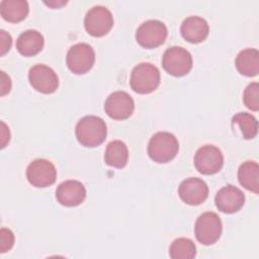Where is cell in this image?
I'll return each mask as SVG.
<instances>
[{
    "instance_id": "1",
    "label": "cell",
    "mask_w": 259,
    "mask_h": 259,
    "mask_svg": "<svg viewBox=\"0 0 259 259\" xmlns=\"http://www.w3.org/2000/svg\"><path fill=\"white\" fill-rule=\"evenodd\" d=\"M75 135L82 146L95 148L104 142L107 135V127L101 117L86 115L77 122Z\"/></svg>"
},
{
    "instance_id": "2",
    "label": "cell",
    "mask_w": 259,
    "mask_h": 259,
    "mask_svg": "<svg viewBox=\"0 0 259 259\" xmlns=\"http://www.w3.org/2000/svg\"><path fill=\"white\" fill-rule=\"evenodd\" d=\"M179 150V143L174 135L168 132H158L148 144V154L157 163H168L175 158Z\"/></svg>"
},
{
    "instance_id": "3",
    "label": "cell",
    "mask_w": 259,
    "mask_h": 259,
    "mask_svg": "<svg viewBox=\"0 0 259 259\" xmlns=\"http://www.w3.org/2000/svg\"><path fill=\"white\" fill-rule=\"evenodd\" d=\"M159 69L151 63H140L131 74L130 85L139 94H148L155 91L160 84Z\"/></svg>"
},
{
    "instance_id": "4",
    "label": "cell",
    "mask_w": 259,
    "mask_h": 259,
    "mask_svg": "<svg viewBox=\"0 0 259 259\" xmlns=\"http://www.w3.org/2000/svg\"><path fill=\"white\" fill-rule=\"evenodd\" d=\"M222 231V221L215 212H203L195 222L194 234L196 240L202 245L209 246L214 244L221 238Z\"/></svg>"
},
{
    "instance_id": "5",
    "label": "cell",
    "mask_w": 259,
    "mask_h": 259,
    "mask_svg": "<svg viewBox=\"0 0 259 259\" xmlns=\"http://www.w3.org/2000/svg\"><path fill=\"white\" fill-rule=\"evenodd\" d=\"M162 66L168 74L181 77L190 72L192 68V57L182 47H171L163 54Z\"/></svg>"
},
{
    "instance_id": "6",
    "label": "cell",
    "mask_w": 259,
    "mask_h": 259,
    "mask_svg": "<svg viewBox=\"0 0 259 259\" xmlns=\"http://www.w3.org/2000/svg\"><path fill=\"white\" fill-rule=\"evenodd\" d=\"M95 62V52L93 48L86 42H79L72 46L66 57V63L69 70L77 75L87 73L93 67Z\"/></svg>"
},
{
    "instance_id": "7",
    "label": "cell",
    "mask_w": 259,
    "mask_h": 259,
    "mask_svg": "<svg viewBox=\"0 0 259 259\" xmlns=\"http://www.w3.org/2000/svg\"><path fill=\"white\" fill-rule=\"evenodd\" d=\"M86 31L95 37L107 34L113 26V16L110 10L104 6L97 5L90 8L84 18Z\"/></svg>"
},
{
    "instance_id": "8",
    "label": "cell",
    "mask_w": 259,
    "mask_h": 259,
    "mask_svg": "<svg viewBox=\"0 0 259 259\" xmlns=\"http://www.w3.org/2000/svg\"><path fill=\"white\" fill-rule=\"evenodd\" d=\"M168 35L166 25L156 19L143 22L137 29L136 40L145 49H155L164 44Z\"/></svg>"
},
{
    "instance_id": "9",
    "label": "cell",
    "mask_w": 259,
    "mask_h": 259,
    "mask_svg": "<svg viewBox=\"0 0 259 259\" xmlns=\"http://www.w3.org/2000/svg\"><path fill=\"white\" fill-rule=\"evenodd\" d=\"M194 165L197 171L201 174H215L223 168V153L215 146L204 145L196 151L194 155Z\"/></svg>"
},
{
    "instance_id": "10",
    "label": "cell",
    "mask_w": 259,
    "mask_h": 259,
    "mask_svg": "<svg viewBox=\"0 0 259 259\" xmlns=\"http://www.w3.org/2000/svg\"><path fill=\"white\" fill-rule=\"evenodd\" d=\"M26 178L34 187H48L55 183L57 179V170L51 161L46 159H35L26 168Z\"/></svg>"
},
{
    "instance_id": "11",
    "label": "cell",
    "mask_w": 259,
    "mask_h": 259,
    "mask_svg": "<svg viewBox=\"0 0 259 259\" xmlns=\"http://www.w3.org/2000/svg\"><path fill=\"white\" fill-rule=\"evenodd\" d=\"M28 80L36 91L44 94L55 92L59 86V78L56 72L44 64H36L29 69Z\"/></svg>"
},
{
    "instance_id": "12",
    "label": "cell",
    "mask_w": 259,
    "mask_h": 259,
    "mask_svg": "<svg viewBox=\"0 0 259 259\" xmlns=\"http://www.w3.org/2000/svg\"><path fill=\"white\" fill-rule=\"evenodd\" d=\"M135 109L133 97L124 91H115L105 100L104 110L107 115L116 120L128 118Z\"/></svg>"
},
{
    "instance_id": "13",
    "label": "cell",
    "mask_w": 259,
    "mask_h": 259,
    "mask_svg": "<svg viewBox=\"0 0 259 259\" xmlns=\"http://www.w3.org/2000/svg\"><path fill=\"white\" fill-rule=\"evenodd\" d=\"M180 198L189 205H198L208 196V186L200 178L190 177L183 180L178 187Z\"/></svg>"
},
{
    "instance_id": "14",
    "label": "cell",
    "mask_w": 259,
    "mask_h": 259,
    "mask_svg": "<svg viewBox=\"0 0 259 259\" xmlns=\"http://www.w3.org/2000/svg\"><path fill=\"white\" fill-rule=\"evenodd\" d=\"M214 202L222 212L234 213L243 207L245 203V194L240 188L234 185H227L217 192Z\"/></svg>"
},
{
    "instance_id": "15",
    "label": "cell",
    "mask_w": 259,
    "mask_h": 259,
    "mask_svg": "<svg viewBox=\"0 0 259 259\" xmlns=\"http://www.w3.org/2000/svg\"><path fill=\"white\" fill-rule=\"evenodd\" d=\"M86 197V188L78 180H66L59 184L56 190L58 202L65 206H77Z\"/></svg>"
},
{
    "instance_id": "16",
    "label": "cell",
    "mask_w": 259,
    "mask_h": 259,
    "mask_svg": "<svg viewBox=\"0 0 259 259\" xmlns=\"http://www.w3.org/2000/svg\"><path fill=\"white\" fill-rule=\"evenodd\" d=\"M180 32L182 37L192 44L203 41L209 32V27L205 19L199 16H189L181 24Z\"/></svg>"
},
{
    "instance_id": "17",
    "label": "cell",
    "mask_w": 259,
    "mask_h": 259,
    "mask_svg": "<svg viewBox=\"0 0 259 259\" xmlns=\"http://www.w3.org/2000/svg\"><path fill=\"white\" fill-rule=\"evenodd\" d=\"M44 45L45 39L42 34L35 29L23 31L16 40V49L18 53L24 57L37 55L42 50Z\"/></svg>"
},
{
    "instance_id": "18",
    "label": "cell",
    "mask_w": 259,
    "mask_h": 259,
    "mask_svg": "<svg viewBox=\"0 0 259 259\" xmlns=\"http://www.w3.org/2000/svg\"><path fill=\"white\" fill-rule=\"evenodd\" d=\"M237 70L244 76L254 77L259 72V52L256 49L241 51L235 60Z\"/></svg>"
},
{
    "instance_id": "19",
    "label": "cell",
    "mask_w": 259,
    "mask_h": 259,
    "mask_svg": "<svg viewBox=\"0 0 259 259\" xmlns=\"http://www.w3.org/2000/svg\"><path fill=\"white\" fill-rule=\"evenodd\" d=\"M29 11L28 3L25 0H3L0 2L1 16L9 22L23 20Z\"/></svg>"
},
{
    "instance_id": "20",
    "label": "cell",
    "mask_w": 259,
    "mask_h": 259,
    "mask_svg": "<svg viewBox=\"0 0 259 259\" xmlns=\"http://www.w3.org/2000/svg\"><path fill=\"white\" fill-rule=\"evenodd\" d=\"M240 184L247 190L259 192V167L255 161L244 162L238 170Z\"/></svg>"
},
{
    "instance_id": "21",
    "label": "cell",
    "mask_w": 259,
    "mask_h": 259,
    "mask_svg": "<svg viewBox=\"0 0 259 259\" xmlns=\"http://www.w3.org/2000/svg\"><path fill=\"white\" fill-rule=\"evenodd\" d=\"M127 160L128 150L123 142L115 140L108 143L104 154V161L107 165L115 168H123L127 164Z\"/></svg>"
},
{
    "instance_id": "22",
    "label": "cell",
    "mask_w": 259,
    "mask_h": 259,
    "mask_svg": "<svg viewBox=\"0 0 259 259\" xmlns=\"http://www.w3.org/2000/svg\"><path fill=\"white\" fill-rule=\"evenodd\" d=\"M172 259H192L196 255V247L188 238H178L172 242L169 248Z\"/></svg>"
},
{
    "instance_id": "23",
    "label": "cell",
    "mask_w": 259,
    "mask_h": 259,
    "mask_svg": "<svg viewBox=\"0 0 259 259\" xmlns=\"http://www.w3.org/2000/svg\"><path fill=\"white\" fill-rule=\"evenodd\" d=\"M232 122L239 126L244 139L250 140L257 136L258 122L252 114L248 112H239L233 116Z\"/></svg>"
},
{
    "instance_id": "24",
    "label": "cell",
    "mask_w": 259,
    "mask_h": 259,
    "mask_svg": "<svg viewBox=\"0 0 259 259\" xmlns=\"http://www.w3.org/2000/svg\"><path fill=\"white\" fill-rule=\"evenodd\" d=\"M244 104L253 111L259 110V84L257 82L250 83L243 94Z\"/></svg>"
},
{
    "instance_id": "25",
    "label": "cell",
    "mask_w": 259,
    "mask_h": 259,
    "mask_svg": "<svg viewBox=\"0 0 259 259\" xmlns=\"http://www.w3.org/2000/svg\"><path fill=\"white\" fill-rule=\"evenodd\" d=\"M1 236V246H0V253H5L9 251L14 244V235L13 233L6 228H2L0 231Z\"/></svg>"
},
{
    "instance_id": "26",
    "label": "cell",
    "mask_w": 259,
    "mask_h": 259,
    "mask_svg": "<svg viewBox=\"0 0 259 259\" xmlns=\"http://www.w3.org/2000/svg\"><path fill=\"white\" fill-rule=\"evenodd\" d=\"M0 38H1V44H0V55L3 56L5 55L11 48V44H12V38H11V35L6 32L5 30L1 29L0 30Z\"/></svg>"
},
{
    "instance_id": "27",
    "label": "cell",
    "mask_w": 259,
    "mask_h": 259,
    "mask_svg": "<svg viewBox=\"0 0 259 259\" xmlns=\"http://www.w3.org/2000/svg\"><path fill=\"white\" fill-rule=\"evenodd\" d=\"M0 75H1V96H3L10 91L11 81L9 76H7L4 71H1Z\"/></svg>"
},
{
    "instance_id": "28",
    "label": "cell",
    "mask_w": 259,
    "mask_h": 259,
    "mask_svg": "<svg viewBox=\"0 0 259 259\" xmlns=\"http://www.w3.org/2000/svg\"><path fill=\"white\" fill-rule=\"evenodd\" d=\"M10 139V133L7 125L1 121V148H4L6 144L9 142Z\"/></svg>"
},
{
    "instance_id": "29",
    "label": "cell",
    "mask_w": 259,
    "mask_h": 259,
    "mask_svg": "<svg viewBox=\"0 0 259 259\" xmlns=\"http://www.w3.org/2000/svg\"><path fill=\"white\" fill-rule=\"evenodd\" d=\"M67 3V1H60V2H56V1H51V2H45V4H47V5H49V6H51V7H54V8H56V7H61L62 5H64V4H66Z\"/></svg>"
}]
</instances>
